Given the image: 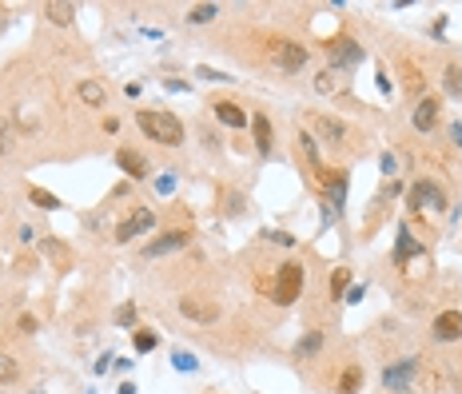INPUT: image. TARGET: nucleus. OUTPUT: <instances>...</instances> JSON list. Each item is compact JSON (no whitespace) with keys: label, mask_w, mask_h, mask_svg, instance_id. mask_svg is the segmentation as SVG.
I'll return each instance as SVG.
<instances>
[{"label":"nucleus","mask_w":462,"mask_h":394,"mask_svg":"<svg viewBox=\"0 0 462 394\" xmlns=\"http://www.w3.org/2000/svg\"><path fill=\"white\" fill-rule=\"evenodd\" d=\"M136 124H140V132L148 140H156V143H168V147L184 143V124H179L175 111H156V108L136 111Z\"/></svg>","instance_id":"nucleus-1"},{"label":"nucleus","mask_w":462,"mask_h":394,"mask_svg":"<svg viewBox=\"0 0 462 394\" xmlns=\"http://www.w3.org/2000/svg\"><path fill=\"white\" fill-rule=\"evenodd\" d=\"M427 204L434 207V211H443V207H446V191L434 188L430 179H418V183L411 188V195H407V207H411V211H423Z\"/></svg>","instance_id":"nucleus-7"},{"label":"nucleus","mask_w":462,"mask_h":394,"mask_svg":"<svg viewBox=\"0 0 462 394\" xmlns=\"http://www.w3.org/2000/svg\"><path fill=\"white\" fill-rule=\"evenodd\" d=\"M199 80H211V84H227V72H215V68H204V64H199Z\"/></svg>","instance_id":"nucleus-33"},{"label":"nucleus","mask_w":462,"mask_h":394,"mask_svg":"<svg viewBox=\"0 0 462 394\" xmlns=\"http://www.w3.org/2000/svg\"><path fill=\"white\" fill-rule=\"evenodd\" d=\"M116 163H120L124 175H132V179H143V175H148V159H143L140 152H132V147H120V152H116Z\"/></svg>","instance_id":"nucleus-18"},{"label":"nucleus","mask_w":462,"mask_h":394,"mask_svg":"<svg viewBox=\"0 0 462 394\" xmlns=\"http://www.w3.org/2000/svg\"><path fill=\"white\" fill-rule=\"evenodd\" d=\"M12 382H20V363L8 350H0V386H12Z\"/></svg>","instance_id":"nucleus-23"},{"label":"nucleus","mask_w":462,"mask_h":394,"mask_svg":"<svg viewBox=\"0 0 462 394\" xmlns=\"http://www.w3.org/2000/svg\"><path fill=\"white\" fill-rule=\"evenodd\" d=\"M315 92L319 96H343L347 92V76L335 72V68H323V72H315Z\"/></svg>","instance_id":"nucleus-15"},{"label":"nucleus","mask_w":462,"mask_h":394,"mask_svg":"<svg viewBox=\"0 0 462 394\" xmlns=\"http://www.w3.org/2000/svg\"><path fill=\"white\" fill-rule=\"evenodd\" d=\"M152 227H156V211H152V207H132L127 220L116 227V243H132V239L148 235Z\"/></svg>","instance_id":"nucleus-6"},{"label":"nucleus","mask_w":462,"mask_h":394,"mask_svg":"<svg viewBox=\"0 0 462 394\" xmlns=\"http://www.w3.org/2000/svg\"><path fill=\"white\" fill-rule=\"evenodd\" d=\"M188 243H191V231H188V227H179V231H168V235H159L156 243H148V247H143V255H148V259H156V255L179 251V247H188Z\"/></svg>","instance_id":"nucleus-11"},{"label":"nucleus","mask_w":462,"mask_h":394,"mask_svg":"<svg viewBox=\"0 0 462 394\" xmlns=\"http://www.w3.org/2000/svg\"><path fill=\"white\" fill-rule=\"evenodd\" d=\"M398 72H402V84H407V92H411V96H418V100L427 96V76L418 72V64H414V60L402 56V60H398Z\"/></svg>","instance_id":"nucleus-16"},{"label":"nucleus","mask_w":462,"mask_h":394,"mask_svg":"<svg viewBox=\"0 0 462 394\" xmlns=\"http://www.w3.org/2000/svg\"><path fill=\"white\" fill-rule=\"evenodd\" d=\"M363 366L359 363H347L343 366V375H339V382H335V394H359L363 391Z\"/></svg>","instance_id":"nucleus-17"},{"label":"nucleus","mask_w":462,"mask_h":394,"mask_svg":"<svg viewBox=\"0 0 462 394\" xmlns=\"http://www.w3.org/2000/svg\"><path fill=\"white\" fill-rule=\"evenodd\" d=\"M251 127H255V147L267 156V152H271V136H275V132H271L267 111H255V116H251Z\"/></svg>","instance_id":"nucleus-19"},{"label":"nucleus","mask_w":462,"mask_h":394,"mask_svg":"<svg viewBox=\"0 0 462 394\" xmlns=\"http://www.w3.org/2000/svg\"><path fill=\"white\" fill-rule=\"evenodd\" d=\"M80 104H88V108H104V84H96V80H80Z\"/></svg>","instance_id":"nucleus-21"},{"label":"nucleus","mask_w":462,"mask_h":394,"mask_svg":"<svg viewBox=\"0 0 462 394\" xmlns=\"http://www.w3.org/2000/svg\"><path fill=\"white\" fill-rule=\"evenodd\" d=\"M44 16L52 20V24H72V16H76V8L72 4H60V0H52V4H44Z\"/></svg>","instance_id":"nucleus-24"},{"label":"nucleus","mask_w":462,"mask_h":394,"mask_svg":"<svg viewBox=\"0 0 462 394\" xmlns=\"http://www.w3.org/2000/svg\"><path fill=\"white\" fill-rule=\"evenodd\" d=\"M263 56H267V64L279 68V72H299L303 64H307V56H311V48L299 44V40H287V36H267Z\"/></svg>","instance_id":"nucleus-2"},{"label":"nucleus","mask_w":462,"mask_h":394,"mask_svg":"<svg viewBox=\"0 0 462 394\" xmlns=\"http://www.w3.org/2000/svg\"><path fill=\"white\" fill-rule=\"evenodd\" d=\"M443 84H446V92H450V96H462V68H459V64H446Z\"/></svg>","instance_id":"nucleus-27"},{"label":"nucleus","mask_w":462,"mask_h":394,"mask_svg":"<svg viewBox=\"0 0 462 394\" xmlns=\"http://www.w3.org/2000/svg\"><path fill=\"white\" fill-rule=\"evenodd\" d=\"M215 12H220L215 4H195V8L188 12V20L191 24H207V20H215Z\"/></svg>","instance_id":"nucleus-29"},{"label":"nucleus","mask_w":462,"mask_h":394,"mask_svg":"<svg viewBox=\"0 0 462 394\" xmlns=\"http://www.w3.org/2000/svg\"><path fill=\"white\" fill-rule=\"evenodd\" d=\"M450 143H454V147H462V124H450Z\"/></svg>","instance_id":"nucleus-36"},{"label":"nucleus","mask_w":462,"mask_h":394,"mask_svg":"<svg viewBox=\"0 0 462 394\" xmlns=\"http://www.w3.org/2000/svg\"><path fill=\"white\" fill-rule=\"evenodd\" d=\"M12 140H16L12 120H8V111H0V156H8V152H12Z\"/></svg>","instance_id":"nucleus-26"},{"label":"nucleus","mask_w":462,"mask_h":394,"mask_svg":"<svg viewBox=\"0 0 462 394\" xmlns=\"http://www.w3.org/2000/svg\"><path fill=\"white\" fill-rule=\"evenodd\" d=\"M414 251H418V243H414V235L402 227V231H398V263H407V255H414Z\"/></svg>","instance_id":"nucleus-28"},{"label":"nucleus","mask_w":462,"mask_h":394,"mask_svg":"<svg viewBox=\"0 0 462 394\" xmlns=\"http://www.w3.org/2000/svg\"><path fill=\"white\" fill-rule=\"evenodd\" d=\"M175 366H179V370H195V359H191V355H175Z\"/></svg>","instance_id":"nucleus-34"},{"label":"nucleus","mask_w":462,"mask_h":394,"mask_svg":"<svg viewBox=\"0 0 462 394\" xmlns=\"http://www.w3.org/2000/svg\"><path fill=\"white\" fill-rule=\"evenodd\" d=\"M179 315L191 319V323H215V319H220V303L195 299V295H188V299L179 303Z\"/></svg>","instance_id":"nucleus-9"},{"label":"nucleus","mask_w":462,"mask_h":394,"mask_svg":"<svg viewBox=\"0 0 462 394\" xmlns=\"http://www.w3.org/2000/svg\"><path fill=\"white\" fill-rule=\"evenodd\" d=\"M307 132H311L319 143H327V147H347L350 136H355V132L343 124V120H335V116H323V111H311V116H307Z\"/></svg>","instance_id":"nucleus-4"},{"label":"nucleus","mask_w":462,"mask_h":394,"mask_svg":"<svg viewBox=\"0 0 462 394\" xmlns=\"http://www.w3.org/2000/svg\"><path fill=\"white\" fill-rule=\"evenodd\" d=\"M418 366H423L418 359H407V363L387 366V370H382V386H387V391H407V386L418 379Z\"/></svg>","instance_id":"nucleus-8"},{"label":"nucleus","mask_w":462,"mask_h":394,"mask_svg":"<svg viewBox=\"0 0 462 394\" xmlns=\"http://www.w3.org/2000/svg\"><path fill=\"white\" fill-rule=\"evenodd\" d=\"M132 343H136V350H140V355H148V350L159 347V339H156V331H152V327H136V331H132Z\"/></svg>","instance_id":"nucleus-25"},{"label":"nucleus","mask_w":462,"mask_h":394,"mask_svg":"<svg viewBox=\"0 0 462 394\" xmlns=\"http://www.w3.org/2000/svg\"><path fill=\"white\" fill-rule=\"evenodd\" d=\"M438 111H443V104H438V100H434V96H423V100H418V104H414V127H418V132H430V127L438 124Z\"/></svg>","instance_id":"nucleus-13"},{"label":"nucleus","mask_w":462,"mask_h":394,"mask_svg":"<svg viewBox=\"0 0 462 394\" xmlns=\"http://www.w3.org/2000/svg\"><path fill=\"white\" fill-rule=\"evenodd\" d=\"M271 239H275V243H283V247H291V243H295V239L287 235V231H275V235H271Z\"/></svg>","instance_id":"nucleus-37"},{"label":"nucleus","mask_w":462,"mask_h":394,"mask_svg":"<svg viewBox=\"0 0 462 394\" xmlns=\"http://www.w3.org/2000/svg\"><path fill=\"white\" fill-rule=\"evenodd\" d=\"M303 283H307V271H303L299 259H287L283 267L275 271V283H271V303L275 307H291V303L303 295Z\"/></svg>","instance_id":"nucleus-3"},{"label":"nucleus","mask_w":462,"mask_h":394,"mask_svg":"<svg viewBox=\"0 0 462 394\" xmlns=\"http://www.w3.org/2000/svg\"><path fill=\"white\" fill-rule=\"evenodd\" d=\"M211 108H215V120H220L223 127H247V120H251V116H247V108H243V104H236V100H215Z\"/></svg>","instance_id":"nucleus-12"},{"label":"nucleus","mask_w":462,"mask_h":394,"mask_svg":"<svg viewBox=\"0 0 462 394\" xmlns=\"http://www.w3.org/2000/svg\"><path fill=\"white\" fill-rule=\"evenodd\" d=\"M430 334L438 343H459L462 339V311H443V315L430 323Z\"/></svg>","instance_id":"nucleus-10"},{"label":"nucleus","mask_w":462,"mask_h":394,"mask_svg":"<svg viewBox=\"0 0 462 394\" xmlns=\"http://www.w3.org/2000/svg\"><path fill=\"white\" fill-rule=\"evenodd\" d=\"M323 339H327L323 331H307V334L299 339V347H295V359H299V363H307V359H315L319 350H323Z\"/></svg>","instance_id":"nucleus-20"},{"label":"nucleus","mask_w":462,"mask_h":394,"mask_svg":"<svg viewBox=\"0 0 462 394\" xmlns=\"http://www.w3.org/2000/svg\"><path fill=\"white\" fill-rule=\"evenodd\" d=\"M327 64H331L335 72H347V68H355V64H363V44L359 40H350V36H335V40H327Z\"/></svg>","instance_id":"nucleus-5"},{"label":"nucleus","mask_w":462,"mask_h":394,"mask_svg":"<svg viewBox=\"0 0 462 394\" xmlns=\"http://www.w3.org/2000/svg\"><path fill=\"white\" fill-rule=\"evenodd\" d=\"M20 331L32 334V331H36V319H32V315H20Z\"/></svg>","instance_id":"nucleus-35"},{"label":"nucleus","mask_w":462,"mask_h":394,"mask_svg":"<svg viewBox=\"0 0 462 394\" xmlns=\"http://www.w3.org/2000/svg\"><path fill=\"white\" fill-rule=\"evenodd\" d=\"M40 251L52 259V267H56V271H72V251H68L56 235H44V239H40Z\"/></svg>","instance_id":"nucleus-14"},{"label":"nucleus","mask_w":462,"mask_h":394,"mask_svg":"<svg viewBox=\"0 0 462 394\" xmlns=\"http://www.w3.org/2000/svg\"><path fill=\"white\" fill-rule=\"evenodd\" d=\"M116 323H120V327H132V323H136V307H132V303H124V307H120V311H116Z\"/></svg>","instance_id":"nucleus-32"},{"label":"nucleus","mask_w":462,"mask_h":394,"mask_svg":"<svg viewBox=\"0 0 462 394\" xmlns=\"http://www.w3.org/2000/svg\"><path fill=\"white\" fill-rule=\"evenodd\" d=\"M347 283H350V271H347V267H339V271H335V279H331V295H335V299H343Z\"/></svg>","instance_id":"nucleus-31"},{"label":"nucleus","mask_w":462,"mask_h":394,"mask_svg":"<svg viewBox=\"0 0 462 394\" xmlns=\"http://www.w3.org/2000/svg\"><path fill=\"white\" fill-rule=\"evenodd\" d=\"M299 147H303V156H307V163L315 168V175H323V172H327V168H323V159H319V140L311 136V132H307V127L299 132Z\"/></svg>","instance_id":"nucleus-22"},{"label":"nucleus","mask_w":462,"mask_h":394,"mask_svg":"<svg viewBox=\"0 0 462 394\" xmlns=\"http://www.w3.org/2000/svg\"><path fill=\"white\" fill-rule=\"evenodd\" d=\"M28 195H32V204H36V207H44V211H56V207H60V199H56L52 191H40V188H32Z\"/></svg>","instance_id":"nucleus-30"}]
</instances>
